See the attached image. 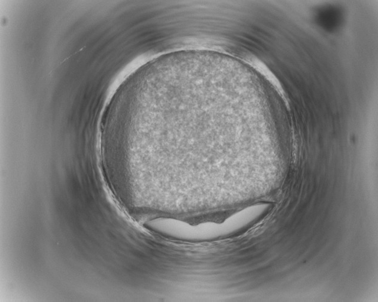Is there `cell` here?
I'll use <instances>...</instances> for the list:
<instances>
[{"label": "cell", "instance_id": "6da1fadb", "mask_svg": "<svg viewBox=\"0 0 378 302\" xmlns=\"http://www.w3.org/2000/svg\"><path fill=\"white\" fill-rule=\"evenodd\" d=\"M247 219L244 210L230 216L222 223H205L194 226L171 219H158L150 221L147 226L156 232L172 238L187 240H203L220 236L231 225L246 226Z\"/></svg>", "mask_w": 378, "mask_h": 302}, {"label": "cell", "instance_id": "7a4b0ae2", "mask_svg": "<svg viewBox=\"0 0 378 302\" xmlns=\"http://www.w3.org/2000/svg\"><path fill=\"white\" fill-rule=\"evenodd\" d=\"M251 66L255 67L256 70L259 71L260 73L262 74V75L269 80L270 82L276 88V89L278 90V92L282 96L285 95V93H284V91L278 80L276 79L275 77L272 74L270 73L268 69H266L265 65L263 64L259 60L253 59L251 61Z\"/></svg>", "mask_w": 378, "mask_h": 302}, {"label": "cell", "instance_id": "3957f363", "mask_svg": "<svg viewBox=\"0 0 378 302\" xmlns=\"http://www.w3.org/2000/svg\"><path fill=\"white\" fill-rule=\"evenodd\" d=\"M156 144H157V142L155 143V145H156ZM152 145H153V144H152ZM148 146H149V145H148ZM148 146H147V147H148Z\"/></svg>", "mask_w": 378, "mask_h": 302}]
</instances>
